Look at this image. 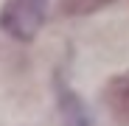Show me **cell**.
Listing matches in <instances>:
<instances>
[{"instance_id": "cell-1", "label": "cell", "mask_w": 129, "mask_h": 126, "mask_svg": "<svg viewBox=\"0 0 129 126\" xmlns=\"http://www.w3.org/2000/svg\"><path fill=\"white\" fill-rule=\"evenodd\" d=\"M48 14V0H6L0 9V28L20 42H31Z\"/></svg>"}, {"instance_id": "cell-2", "label": "cell", "mask_w": 129, "mask_h": 126, "mask_svg": "<svg viewBox=\"0 0 129 126\" xmlns=\"http://www.w3.org/2000/svg\"><path fill=\"white\" fill-rule=\"evenodd\" d=\"M104 104L118 126H129V70L118 73L104 87Z\"/></svg>"}, {"instance_id": "cell-3", "label": "cell", "mask_w": 129, "mask_h": 126, "mask_svg": "<svg viewBox=\"0 0 129 126\" xmlns=\"http://www.w3.org/2000/svg\"><path fill=\"white\" fill-rule=\"evenodd\" d=\"M59 115L64 120V126H90V115L84 109V104L79 101V95H73L68 87H59Z\"/></svg>"}, {"instance_id": "cell-4", "label": "cell", "mask_w": 129, "mask_h": 126, "mask_svg": "<svg viewBox=\"0 0 129 126\" xmlns=\"http://www.w3.org/2000/svg\"><path fill=\"white\" fill-rule=\"evenodd\" d=\"M110 3L112 0H59V11L64 17H81V14H93Z\"/></svg>"}]
</instances>
